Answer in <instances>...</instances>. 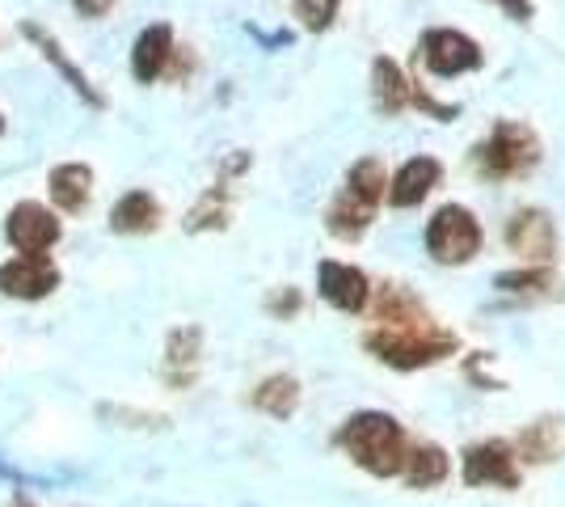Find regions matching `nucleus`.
I'll return each instance as SVG.
<instances>
[{
  "label": "nucleus",
  "mask_w": 565,
  "mask_h": 507,
  "mask_svg": "<svg viewBox=\"0 0 565 507\" xmlns=\"http://www.w3.org/2000/svg\"><path fill=\"white\" fill-rule=\"evenodd\" d=\"M384 187H388V178H384V166H380L376 157H363L359 166L347 173V191L354 203H363V208H372L376 212L380 199H384Z\"/></svg>",
  "instance_id": "nucleus-18"
},
{
  "label": "nucleus",
  "mask_w": 565,
  "mask_h": 507,
  "mask_svg": "<svg viewBox=\"0 0 565 507\" xmlns=\"http://www.w3.org/2000/svg\"><path fill=\"white\" fill-rule=\"evenodd\" d=\"M367 347L393 368H423L456 351V335L439 330L423 305H414L401 288H384L376 305V330L367 335Z\"/></svg>",
  "instance_id": "nucleus-1"
},
{
  "label": "nucleus",
  "mask_w": 565,
  "mask_h": 507,
  "mask_svg": "<svg viewBox=\"0 0 565 507\" xmlns=\"http://www.w3.org/2000/svg\"><path fill=\"white\" fill-rule=\"evenodd\" d=\"M169 60H173V30L166 22L148 25L140 39H136V47H131V73H136V81L140 85L161 81Z\"/></svg>",
  "instance_id": "nucleus-11"
},
{
  "label": "nucleus",
  "mask_w": 565,
  "mask_h": 507,
  "mask_svg": "<svg viewBox=\"0 0 565 507\" xmlns=\"http://www.w3.org/2000/svg\"><path fill=\"white\" fill-rule=\"evenodd\" d=\"M519 453L527 461H557L565 457V419H536L519 435Z\"/></svg>",
  "instance_id": "nucleus-16"
},
{
  "label": "nucleus",
  "mask_w": 565,
  "mask_h": 507,
  "mask_svg": "<svg viewBox=\"0 0 565 507\" xmlns=\"http://www.w3.org/2000/svg\"><path fill=\"white\" fill-rule=\"evenodd\" d=\"M372 81H376V102L384 115H397L401 106L409 102V85H405V76H401V68L393 60L380 55L376 64H372Z\"/></svg>",
  "instance_id": "nucleus-20"
},
{
  "label": "nucleus",
  "mask_w": 565,
  "mask_h": 507,
  "mask_svg": "<svg viewBox=\"0 0 565 507\" xmlns=\"http://www.w3.org/2000/svg\"><path fill=\"white\" fill-rule=\"evenodd\" d=\"M9 507H39V504H34L30 495H18V499H13V504H9Z\"/></svg>",
  "instance_id": "nucleus-28"
},
{
  "label": "nucleus",
  "mask_w": 565,
  "mask_h": 507,
  "mask_svg": "<svg viewBox=\"0 0 565 507\" xmlns=\"http://www.w3.org/2000/svg\"><path fill=\"white\" fill-rule=\"evenodd\" d=\"M194 351H199V330H194V326H186V330H173V335H169V347H166L169 372H173V368H186V381H190Z\"/></svg>",
  "instance_id": "nucleus-21"
},
{
  "label": "nucleus",
  "mask_w": 565,
  "mask_h": 507,
  "mask_svg": "<svg viewBox=\"0 0 565 507\" xmlns=\"http://www.w3.org/2000/svg\"><path fill=\"white\" fill-rule=\"evenodd\" d=\"M161 224V203L152 199L148 191H127L110 208V229L131 237V233H152Z\"/></svg>",
  "instance_id": "nucleus-14"
},
{
  "label": "nucleus",
  "mask_w": 565,
  "mask_h": 507,
  "mask_svg": "<svg viewBox=\"0 0 565 507\" xmlns=\"http://www.w3.org/2000/svg\"><path fill=\"white\" fill-rule=\"evenodd\" d=\"M22 34H25V39H30V43H34V47H43V55H47L51 64H55V68H60V76H64V81H68L72 89H76V94L85 97V102H89V106H97V102H102V97H97L94 89H89V81H85V73H81V68H76V64H72L68 55H64V51H60V43H55V39H51V34H47V30H43V25L22 22Z\"/></svg>",
  "instance_id": "nucleus-15"
},
{
  "label": "nucleus",
  "mask_w": 565,
  "mask_h": 507,
  "mask_svg": "<svg viewBox=\"0 0 565 507\" xmlns=\"http://www.w3.org/2000/svg\"><path fill=\"white\" fill-rule=\"evenodd\" d=\"M423 60L430 73L439 76H460L481 68V47L460 30H430L423 39Z\"/></svg>",
  "instance_id": "nucleus-7"
},
{
  "label": "nucleus",
  "mask_w": 565,
  "mask_h": 507,
  "mask_svg": "<svg viewBox=\"0 0 565 507\" xmlns=\"http://www.w3.org/2000/svg\"><path fill=\"white\" fill-rule=\"evenodd\" d=\"M541 157V145L527 127L519 123H498L494 136L477 148V161L490 178H515V173H527Z\"/></svg>",
  "instance_id": "nucleus-4"
},
{
  "label": "nucleus",
  "mask_w": 565,
  "mask_h": 507,
  "mask_svg": "<svg viewBox=\"0 0 565 507\" xmlns=\"http://www.w3.org/2000/svg\"><path fill=\"white\" fill-rule=\"evenodd\" d=\"M60 288V266L47 254H18L0 263V292L13 300H47Z\"/></svg>",
  "instance_id": "nucleus-6"
},
{
  "label": "nucleus",
  "mask_w": 565,
  "mask_h": 507,
  "mask_svg": "<svg viewBox=\"0 0 565 507\" xmlns=\"http://www.w3.org/2000/svg\"><path fill=\"white\" fill-rule=\"evenodd\" d=\"M254 406L266 411L270 419H291L296 406H300V385L291 377H270L254 389Z\"/></svg>",
  "instance_id": "nucleus-19"
},
{
  "label": "nucleus",
  "mask_w": 565,
  "mask_h": 507,
  "mask_svg": "<svg viewBox=\"0 0 565 507\" xmlns=\"http://www.w3.org/2000/svg\"><path fill=\"white\" fill-rule=\"evenodd\" d=\"M72 9H76V13H81V18H106V13H110V9H115V0H72Z\"/></svg>",
  "instance_id": "nucleus-25"
},
{
  "label": "nucleus",
  "mask_w": 565,
  "mask_h": 507,
  "mask_svg": "<svg viewBox=\"0 0 565 507\" xmlns=\"http://www.w3.org/2000/svg\"><path fill=\"white\" fill-rule=\"evenodd\" d=\"M317 279H321V296L330 300L333 309H342V314H359L363 305H367V275L359 271V266H347V263H321L317 271Z\"/></svg>",
  "instance_id": "nucleus-10"
},
{
  "label": "nucleus",
  "mask_w": 565,
  "mask_h": 507,
  "mask_svg": "<svg viewBox=\"0 0 565 507\" xmlns=\"http://www.w3.org/2000/svg\"><path fill=\"white\" fill-rule=\"evenodd\" d=\"M553 284V275L548 271H507V275H498V288L502 292H532V288H548Z\"/></svg>",
  "instance_id": "nucleus-24"
},
{
  "label": "nucleus",
  "mask_w": 565,
  "mask_h": 507,
  "mask_svg": "<svg viewBox=\"0 0 565 507\" xmlns=\"http://www.w3.org/2000/svg\"><path fill=\"white\" fill-rule=\"evenodd\" d=\"M296 305H300V296H296V292H287V296H279V300H270V309H275V314H296Z\"/></svg>",
  "instance_id": "nucleus-27"
},
{
  "label": "nucleus",
  "mask_w": 565,
  "mask_h": 507,
  "mask_svg": "<svg viewBox=\"0 0 565 507\" xmlns=\"http://www.w3.org/2000/svg\"><path fill=\"white\" fill-rule=\"evenodd\" d=\"M342 0H296V18L305 22V30H330V22L338 18Z\"/></svg>",
  "instance_id": "nucleus-23"
},
{
  "label": "nucleus",
  "mask_w": 565,
  "mask_h": 507,
  "mask_svg": "<svg viewBox=\"0 0 565 507\" xmlns=\"http://www.w3.org/2000/svg\"><path fill=\"white\" fill-rule=\"evenodd\" d=\"M224 220H228V203H224V187H220V191H207V199L190 212L186 229L199 233V229H215V224H224Z\"/></svg>",
  "instance_id": "nucleus-22"
},
{
  "label": "nucleus",
  "mask_w": 565,
  "mask_h": 507,
  "mask_svg": "<svg viewBox=\"0 0 565 507\" xmlns=\"http://www.w3.org/2000/svg\"><path fill=\"white\" fill-rule=\"evenodd\" d=\"M439 161L435 157H414V161H405L401 173L393 178V187H388V203L393 208H414V203H423L430 187L439 182Z\"/></svg>",
  "instance_id": "nucleus-13"
},
{
  "label": "nucleus",
  "mask_w": 565,
  "mask_h": 507,
  "mask_svg": "<svg viewBox=\"0 0 565 507\" xmlns=\"http://www.w3.org/2000/svg\"><path fill=\"white\" fill-rule=\"evenodd\" d=\"M0 131H4V119H0Z\"/></svg>",
  "instance_id": "nucleus-29"
},
{
  "label": "nucleus",
  "mask_w": 565,
  "mask_h": 507,
  "mask_svg": "<svg viewBox=\"0 0 565 507\" xmlns=\"http://www.w3.org/2000/svg\"><path fill=\"white\" fill-rule=\"evenodd\" d=\"M47 194L60 216H81L94 199V169L81 161H64L47 173Z\"/></svg>",
  "instance_id": "nucleus-8"
},
{
  "label": "nucleus",
  "mask_w": 565,
  "mask_h": 507,
  "mask_svg": "<svg viewBox=\"0 0 565 507\" xmlns=\"http://www.w3.org/2000/svg\"><path fill=\"white\" fill-rule=\"evenodd\" d=\"M405 478L414 490H426V486H439L448 478V457H444V448H435V444H418V448H409L405 453Z\"/></svg>",
  "instance_id": "nucleus-17"
},
{
  "label": "nucleus",
  "mask_w": 565,
  "mask_h": 507,
  "mask_svg": "<svg viewBox=\"0 0 565 507\" xmlns=\"http://www.w3.org/2000/svg\"><path fill=\"white\" fill-rule=\"evenodd\" d=\"M426 250L439 263H469L472 254L481 250V224L472 220L469 208L448 203V208H439L435 220L426 224Z\"/></svg>",
  "instance_id": "nucleus-3"
},
{
  "label": "nucleus",
  "mask_w": 565,
  "mask_h": 507,
  "mask_svg": "<svg viewBox=\"0 0 565 507\" xmlns=\"http://www.w3.org/2000/svg\"><path fill=\"white\" fill-rule=\"evenodd\" d=\"M507 242L515 254L523 258H553V250H557V233H553V220L544 216V212H515L511 224H507Z\"/></svg>",
  "instance_id": "nucleus-12"
},
{
  "label": "nucleus",
  "mask_w": 565,
  "mask_h": 507,
  "mask_svg": "<svg viewBox=\"0 0 565 507\" xmlns=\"http://www.w3.org/2000/svg\"><path fill=\"white\" fill-rule=\"evenodd\" d=\"M465 483L469 486H519V474H515V457H511V448L507 444H472L469 453H465Z\"/></svg>",
  "instance_id": "nucleus-9"
},
{
  "label": "nucleus",
  "mask_w": 565,
  "mask_h": 507,
  "mask_svg": "<svg viewBox=\"0 0 565 507\" xmlns=\"http://www.w3.org/2000/svg\"><path fill=\"white\" fill-rule=\"evenodd\" d=\"M60 237H64V220L43 203H34V199L13 203L9 216H4V242L18 254H47L60 245Z\"/></svg>",
  "instance_id": "nucleus-5"
},
{
  "label": "nucleus",
  "mask_w": 565,
  "mask_h": 507,
  "mask_svg": "<svg viewBox=\"0 0 565 507\" xmlns=\"http://www.w3.org/2000/svg\"><path fill=\"white\" fill-rule=\"evenodd\" d=\"M338 444H342L367 474H376V478L401 474L405 453H409L397 419H388V414H380V411H363V414H354V419H347L342 432H338Z\"/></svg>",
  "instance_id": "nucleus-2"
},
{
  "label": "nucleus",
  "mask_w": 565,
  "mask_h": 507,
  "mask_svg": "<svg viewBox=\"0 0 565 507\" xmlns=\"http://www.w3.org/2000/svg\"><path fill=\"white\" fill-rule=\"evenodd\" d=\"M502 9H507L511 18H519V22H527V18H532V4H527V0H502Z\"/></svg>",
  "instance_id": "nucleus-26"
}]
</instances>
